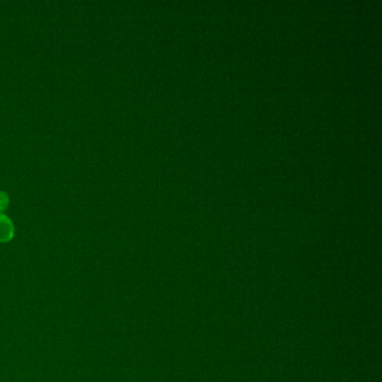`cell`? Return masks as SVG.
I'll list each match as a JSON object with an SVG mask.
<instances>
[{
    "instance_id": "2",
    "label": "cell",
    "mask_w": 382,
    "mask_h": 382,
    "mask_svg": "<svg viewBox=\"0 0 382 382\" xmlns=\"http://www.w3.org/2000/svg\"><path fill=\"white\" fill-rule=\"evenodd\" d=\"M10 204V196L6 192L0 191V213L6 210L7 206Z\"/></svg>"
},
{
    "instance_id": "1",
    "label": "cell",
    "mask_w": 382,
    "mask_h": 382,
    "mask_svg": "<svg viewBox=\"0 0 382 382\" xmlns=\"http://www.w3.org/2000/svg\"><path fill=\"white\" fill-rule=\"evenodd\" d=\"M15 226L6 214L0 213V242H8L14 238Z\"/></svg>"
}]
</instances>
